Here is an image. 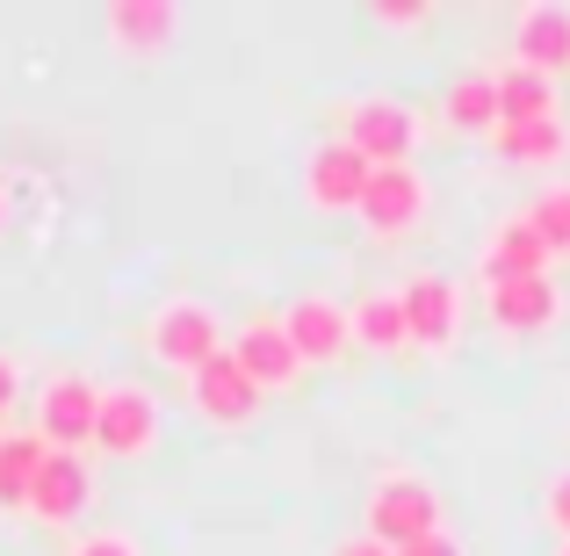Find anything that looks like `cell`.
<instances>
[{"label": "cell", "instance_id": "30bf717a", "mask_svg": "<svg viewBox=\"0 0 570 556\" xmlns=\"http://www.w3.org/2000/svg\"><path fill=\"white\" fill-rule=\"evenodd\" d=\"M397 304H404V325H412V348L426 354H448L462 333V290L441 275V267H412L397 282Z\"/></svg>", "mask_w": 570, "mask_h": 556}, {"label": "cell", "instance_id": "7402d4cb", "mask_svg": "<svg viewBox=\"0 0 570 556\" xmlns=\"http://www.w3.org/2000/svg\"><path fill=\"white\" fill-rule=\"evenodd\" d=\"M528 224L542 232V246L563 261V253H570V182H557V188L534 195V203H528Z\"/></svg>", "mask_w": 570, "mask_h": 556}, {"label": "cell", "instance_id": "7a4b0ae2", "mask_svg": "<svg viewBox=\"0 0 570 556\" xmlns=\"http://www.w3.org/2000/svg\"><path fill=\"white\" fill-rule=\"evenodd\" d=\"M362 535H376L383 549H412L426 535H441V491L412 470H383L362 499Z\"/></svg>", "mask_w": 570, "mask_h": 556}, {"label": "cell", "instance_id": "ba28073f", "mask_svg": "<svg viewBox=\"0 0 570 556\" xmlns=\"http://www.w3.org/2000/svg\"><path fill=\"white\" fill-rule=\"evenodd\" d=\"M368 159L354 153L347 138H318L304 153V209H318V217H354L368 195Z\"/></svg>", "mask_w": 570, "mask_h": 556}, {"label": "cell", "instance_id": "e0dca14e", "mask_svg": "<svg viewBox=\"0 0 570 556\" xmlns=\"http://www.w3.org/2000/svg\"><path fill=\"white\" fill-rule=\"evenodd\" d=\"M51 456L37 427H8L0 433V514H29V491H37V470Z\"/></svg>", "mask_w": 570, "mask_h": 556}, {"label": "cell", "instance_id": "ffe728a7", "mask_svg": "<svg viewBox=\"0 0 570 556\" xmlns=\"http://www.w3.org/2000/svg\"><path fill=\"white\" fill-rule=\"evenodd\" d=\"M441 116L470 138H499V80L491 72H455L441 95Z\"/></svg>", "mask_w": 570, "mask_h": 556}, {"label": "cell", "instance_id": "44dd1931", "mask_svg": "<svg viewBox=\"0 0 570 556\" xmlns=\"http://www.w3.org/2000/svg\"><path fill=\"white\" fill-rule=\"evenodd\" d=\"M354 348H368V354H404V348H412V325H404L397 290L354 296Z\"/></svg>", "mask_w": 570, "mask_h": 556}, {"label": "cell", "instance_id": "52a82bcc", "mask_svg": "<svg viewBox=\"0 0 570 556\" xmlns=\"http://www.w3.org/2000/svg\"><path fill=\"white\" fill-rule=\"evenodd\" d=\"M37 433L58 448V456H80V448H95V419H101V383L95 375H51V383L37 390Z\"/></svg>", "mask_w": 570, "mask_h": 556}, {"label": "cell", "instance_id": "5bb4252c", "mask_svg": "<svg viewBox=\"0 0 570 556\" xmlns=\"http://www.w3.org/2000/svg\"><path fill=\"white\" fill-rule=\"evenodd\" d=\"M232 354H238V369H246L267 398H275V390H289L296 375H304V354H296V340L282 333V311H275V319H246V325H238Z\"/></svg>", "mask_w": 570, "mask_h": 556}, {"label": "cell", "instance_id": "277c9868", "mask_svg": "<svg viewBox=\"0 0 570 556\" xmlns=\"http://www.w3.org/2000/svg\"><path fill=\"white\" fill-rule=\"evenodd\" d=\"M333 138H347L368 167H404V159L419 153V109L397 101V95H354L347 109H340Z\"/></svg>", "mask_w": 570, "mask_h": 556}, {"label": "cell", "instance_id": "2e32d148", "mask_svg": "<svg viewBox=\"0 0 570 556\" xmlns=\"http://www.w3.org/2000/svg\"><path fill=\"white\" fill-rule=\"evenodd\" d=\"M476 267H484V282H499V275H549L557 253L542 246V232L528 224V209H513V217L491 232V246H484V261H476Z\"/></svg>", "mask_w": 570, "mask_h": 556}, {"label": "cell", "instance_id": "8fae6325", "mask_svg": "<svg viewBox=\"0 0 570 556\" xmlns=\"http://www.w3.org/2000/svg\"><path fill=\"white\" fill-rule=\"evenodd\" d=\"M188 404H195V419H209V427L238 433V427H253V419H261L267 390L253 383L246 369H238V354H232V348H224L209 369H195V375H188Z\"/></svg>", "mask_w": 570, "mask_h": 556}, {"label": "cell", "instance_id": "f546056e", "mask_svg": "<svg viewBox=\"0 0 570 556\" xmlns=\"http://www.w3.org/2000/svg\"><path fill=\"white\" fill-rule=\"evenodd\" d=\"M557 556H570V543H557Z\"/></svg>", "mask_w": 570, "mask_h": 556}, {"label": "cell", "instance_id": "d6986e66", "mask_svg": "<svg viewBox=\"0 0 570 556\" xmlns=\"http://www.w3.org/2000/svg\"><path fill=\"white\" fill-rule=\"evenodd\" d=\"M491 80H499V124H549V116L563 109V101H557V80L513 66V58H505Z\"/></svg>", "mask_w": 570, "mask_h": 556}, {"label": "cell", "instance_id": "5b68a950", "mask_svg": "<svg viewBox=\"0 0 570 556\" xmlns=\"http://www.w3.org/2000/svg\"><path fill=\"white\" fill-rule=\"evenodd\" d=\"M426 209H433V182L404 159V167H376L368 174V195H362V232L376 238V246H397V238H412L419 224H426Z\"/></svg>", "mask_w": 570, "mask_h": 556}, {"label": "cell", "instance_id": "4fadbf2b", "mask_svg": "<svg viewBox=\"0 0 570 556\" xmlns=\"http://www.w3.org/2000/svg\"><path fill=\"white\" fill-rule=\"evenodd\" d=\"M87 506H95V470H87V456H43V470H37V491H29V520L37 528H80L87 520Z\"/></svg>", "mask_w": 570, "mask_h": 556}, {"label": "cell", "instance_id": "9a60e30c", "mask_svg": "<svg viewBox=\"0 0 570 556\" xmlns=\"http://www.w3.org/2000/svg\"><path fill=\"white\" fill-rule=\"evenodd\" d=\"M513 66L542 72V80L570 72V8H557V0H534V8L513 14Z\"/></svg>", "mask_w": 570, "mask_h": 556}, {"label": "cell", "instance_id": "8992f818", "mask_svg": "<svg viewBox=\"0 0 570 556\" xmlns=\"http://www.w3.org/2000/svg\"><path fill=\"white\" fill-rule=\"evenodd\" d=\"M484 311L505 340H542L563 325V282L557 275H499V282H484Z\"/></svg>", "mask_w": 570, "mask_h": 556}, {"label": "cell", "instance_id": "603a6c76", "mask_svg": "<svg viewBox=\"0 0 570 556\" xmlns=\"http://www.w3.org/2000/svg\"><path fill=\"white\" fill-rule=\"evenodd\" d=\"M66 556H145L138 549V535L130 528H87V535H72Z\"/></svg>", "mask_w": 570, "mask_h": 556}, {"label": "cell", "instance_id": "f1b7e54d", "mask_svg": "<svg viewBox=\"0 0 570 556\" xmlns=\"http://www.w3.org/2000/svg\"><path fill=\"white\" fill-rule=\"evenodd\" d=\"M0 232H8V188H0Z\"/></svg>", "mask_w": 570, "mask_h": 556}, {"label": "cell", "instance_id": "6da1fadb", "mask_svg": "<svg viewBox=\"0 0 570 556\" xmlns=\"http://www.w3.org/2000/svg\"><path fill=\"white\" fill-rule=\"evenodd\" d=\"M224 348H232V333H224V319H217L209 296H167V304L145 319V354H153L159 369H174V375L209 369Z\"/></svg>", "mask_w": 570, "mask_h": 556}, {"label": "cell", "instance_id": "ac0fdd59", "mask_svg": "<svg viewBox=\"0 0 570 556\" xmlns=\"http://www.w3.org/2000/svg\"><path fill=\"white\" fill-rule=\"evenodd\" d=\"M491 153H499L505 167H563L570 159V124L563 116H549V124H499Z\"/></svg>", "mask_w": 570, "mask_h": 556}, {"label": "cell", "instance_id": "d4e9b609", "mask_svg": "<svg viewBox=\"0 0 570 556\" xmlns=\"http://www.w3.org/2000/svg\"><path fill=\"white\" fill-rule=\"evenodd\" d=\"M29 398V383H22V362H14L8 348H0V433L14 427V404Z\"/></svg>", "mask_w": 570, "mask_h": 556}, {"label": "cell", "instance_id": "7c38bea8", "mask_svg": "<svg viewBox=\"0 0 570 556\" xmlns=\"http://www.w3.org/2000/svg\"><path fill=\"white\" fill-rule=\"evenodd\" d=\"M101 29H109L116 58L153 66V58H167L174 37H181V8H174V0H116V8L101 14Z\"/></svg>", "mask_w": 570, "mask_h": 556}, {"label": "cell", "instance_id": "83f0119b", "mask_svg": "<svg viewBox=\"0 0 570 556\" xmlns=\"http://www.w3.org/2000/svg\"><path fill=\"white\" fill-rule=\"evenodd\" d=\"M333 556H397V549H383L376 535H347V543H340Z\"/></svg>", "mask_w": 570, "mask_h": 556}, {"label": "cell", "instance_id": "4316f807", "mask_svg": "<svg viewBox=\"0 0 570 556\" xmlns=\"http://www.w3.org/2000/svg\"><path fill=\"white\" fill-rule=\"evenodd\" d=\"M397 556H470V549H462L455 535L441 528V535H426V543H412V549H397Z\"/></svg>", "mask_w": 570, "mask_h": 556}, {"label": "cell", "instance_id": "9c48e42d", "mask_svg": "<svg viewBox=\"0 0 570 556\" xmlns=\"http://www.w3.org/2000/svg\"><path fill=\"white\" fill-rule=\"evenodd\" d=\"M282 333L296 340L304 369H333V362H347V348H354V304H340V296H325V290H304V296L282 304Z\"/></svg>", "mask_w": 570, "mask_h": 556}, {"label": "cell", "instance_id": "3957f363", "mask_svg": "<svg viewBox=\"0 0 570 556\" xmlns=\"http://www.w3.org/2000/svg\"><path fill=\"white\" fill-rule=\"evenodd\" d=\"M167 433V412H159V390L124 375V383H101V419H95V448L116 462H145Z\"/></svg>", "mask_w": 570, "mask_h": 556}, {"label": "cell", "instance_id": "cb8c5ba5", "mask_svg": "<svg viewBox=\"0 0 570 556\" xmlns=\"http://www.w3.org/2000/svg\"><path fill=\"white\" fill-rule=\"evenodd\" d=\"M368 14H376V29H426L433 0H383V8H368Z\"/></svg>", "mask_w": 570, "mask_h": 556}, {"label": "cell", "instance_id": "484cf974", "mask_svg": "<svg viewBox=\"0 0 570 556\" xmlns=\"http://www.w3.org/2000/svg\"><path fill=\"white\" fill-rule=\"evenodd\" d=\"M542 520L557 528V543H570V470L549 477V491H542Z\"/></svg>", "mask_w": 570, "mask_h": 556}]
</instances>
